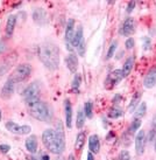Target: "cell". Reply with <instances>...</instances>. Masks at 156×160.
I'll return each mask as SVG.
<instances>
[{
  "label": "cell",
  "mask_w": 156,
  "mask_h": 160,
  "mask_svg": "<svg viewBox=\"0 0 156 160\" xmlns=\"http://www.w3.org/2000/svg\"><path fill=\"white\" fill-rule=\"evenodd\" d=\"M59 48L55 43L45 42L39 48L40 61L50 70H56L59 66Z\"/></svg>",
  "instance_id": "cell-1"
},
{
  "label": "cell",
  "mask_w": 156,
  "mask_h": 160,
  "mask_svg": "<svg viewBox=\"0 0 156 160\" xmlns=\"http://www.w3.org/2000/svg\"><path fill=\"white\" fill-rule=\"evenodd\" d=\"M42 142H43V145L47 147V150L53 153V154H61L65 146L62 145V142H59V139L57 138V134L55 132L54 129H48L45 130L43 134H42Z\"/></svg>",
  "instance_id": "cell-2"
},
{
  "label": "cell",
  "mask_w": 156,
  "mask_h": 160,
  "mask_svg": "<svg viewBox=\"0 0 156 160\" xmlns=\"http://www.w3.org/2000/svg\"><path fill=\"white\" fill-rule=\"evenodd\" d=\"M29 112L31 115L37 120L41 122H50L53 118V113L48 104L42 101H37V102L33 103L29 105Z\"/></svg>",
  "instance_id": "cell-3"
},
{
  "label": "cell",
  "mask_w": 156,
  "mask_h": 160,
  "mask_svg": "<svg viewBox=\"0 0 156 160\" xmlns=\"http://www.w3.org/2000/svg\"><path fill=\"white\" fill-rule=\"evenodd\" d=\"M39 95H40V85H39L37 82H34V83L29 84L26 89L23 90L22 97L25 99L26 104L29 107L33 103L40 101L39 99Z\"/></svg>",
  "instance_id": "cell-4"
},
{
  "label": "cell",
  "mask_w": 156,
  "mask_h": 160,
  "mask_svg": "<svg viewBox=\"0 0 156 160\" xmlns=\"http://www.w3.org/2000/svg\"><path fill=\"white\" fill-rule=\"evenodd\" d=\"M31 67L27 63H23V64H20L13 70V72L11 74L8 80H11L14 83H18V82H22L25 81L31 75Z\"/></svg>",
  "instance_id": "cell-5"
},
{
  "label": "cell",
  "mask_w": 156,
  "mask_h": 160,
  "mask_svg": "<svg viewBox=\"0 0 156 160\" xmlns=\"http://www.w3.org/2000/svg\"><path fill=\"white\" fill-rule=\"evenodd\" d=\"M135 151L138 156H142L146 150V144H147V134L143 130H140L136 136H135Z\"/></svg>",
  "instance_id": "cell-6"
},
{
  "label": "cell",
  "mask_w": 156,
  "mask_h": 160,
  "mask_svg": "<svg viewBox=\"0 0 156 160\" xmlns=\"http://www.w3.org/2000/svg\"><path fill=\"white\" fill-rule=\"evenodd\" d=\"M5 126L9 132H12L13 134H19V136L28 134L31 132V128L29 125H19L17 123H13V122H7Z\"/></svg>",
  "instance_id": "cell-7"
},
{
  "label": "cell",
  "mask_w": 156,
  "mask_h": 160,
  "mask_svg": "<svg viewBox=\"0 0 156 160\" xmlns=\"http://www.w3.org/2000/svg\"><path fill=\"white\" fill-rule=\"evenodd\" d=\"M134 31H135V22H134L133 18H128L126 19L122 26H121V31L120 34L124 36H130V34H133Z\"/></svg>",
  "instance_id": "cell-8"
},
{
  "label": "cell",
  "mask_w": 156,
  "mask_h": 160,
  "mask_svg": "<svg viewBox=\"0 0 156 160\" xmlns=\"http://www.w3.org/2000/svg\"><path fill=\"white\" fill-rule=\"evenodd\" d=\"M143 85L147 89H150L156 85V67L152 68L148 71V74L144 77V81H143Z\"/></svg>",
  "instance_id": "cell-9"
},
{
  "label": "cell",
  "mask_w": 156,
  "mask_h": 160,
  "mask_svg": "<svg viewBox=\"0 0 156 160\" xmlns=\"http://www.w3.org/2000/svg\"><path fill=\"white\" fill-rule=\"evenodd\" d=\"M14 90H15V83L12 82L11 80H7L4 87H2V89H1V98L8 99L14 93Z\"/></svg>",
  "instance_id": "cell-10"
},
{
  "label": "cell",
  "mask_w": 156,
  "mask_h": 160,
  "mask_svg": "<svg viewBox=\"0 0 156 160\" xmlns=\"http://www.w3.org/2000/svg\"><path fill=\"white\" fill-rule=\"evenodd\" d=\"M122 78H124V77H122V72H121V70L112 71L111 74L107 76L106 81H105V85L113 87V85H116V83H119Z\"/></svg>",
  "instance_id": "cell-11"
},
{
  "label": "cell",
  "mask_w": 156,
  "mask_h": 160,
  "mask_svg": "<svg viewBox=\"0 0 156 160\" xmlns=\"http://www.w3.org/2000/svg\"><path fill=\"white\" fill-rule=\"evenodd\" d=\"M65 63H67V67L69 69V71H71V72H76L77 69H78V58H77L76 55L73 53H70L68 55L67 58H65Z\"/></svg>",
  "instance_id": "cell-12"
},
{
  "label": "cell",
  "mask_w": 156,
  "mask_h": 160,
  "mask_svg": "<svg viewBox=\"0 0 156 160\" xmlns=\"http://www.w3.org/2000/svg\"><path fill=\"white\" fill-rule=\"evenodd\" d=\"M64 111H65V125L68 129H71L72 126V107L71 102L65 99L64 102Z\"/></svg>",
  "instance_id": "cell-13"
},
{
  "label": "cell",
  "mask_w": 156,
  "mask_h": 160,
  "mask_svg": "<svg viewBox=\"0 0 156 160\" xmlns=\"http://www.w3.org/2000/svg\"><path fill=\"white\" fill-rule=\"evenodd\" d=\"M73 35H75V20L69 19L67 22V27H65V41H67V43H71Z\"/></svg>",
  "instance_id": "cell-14"
},
{
  "label": "cell",
  "mask_w": 156,
  "mask_h": 160,
  "mask_svg": "<svg viewBox=\"0 0 156 160\" xmlns=\"http://www.w3.org/2000/svg\"><path fill=\"white\" fill-rule=\"evenodd\" d=\"M89 148L90 152H92L93 154L100 151V139L97 134H92L89 137Z\"/></svg>",
  "instance_id": "cell-15"
},
{
  "label": "cell",
  "mask_w": 156,
  "mask_h": 160,
  "mask_svg": "<svg viewBox=\"0 0 156 160\" xmlns=\"http://www.w3.org/2000/svg\"><path fill=\"white\" fill-rule=\"evenodd\" d=\"M33 19L37 25H45L47 22V14H45V9L36 8L33 12Z\"/></svg>",
  "instance_id": "cell-16"
},
{
  "label": "cell",
  "mask_w": 156,
  "mask_h": 160,
  "mask_svg": "<svg viewBox=\"0 0 156 160\" xmlns=\"http://www.w3.org/2000/svg\"><path fill=\"white\" fill-rule=\"evenodd\" d=\"M15 23H17V15L11 14L7 18V22H6V35H7V38H11L13 35Z\"/></svg>",
  "instance_id": "cell-17"
},
{
  "label": "cell",
  "mask_w": 156,
  "mask_h": 160,
  "mask_svg": "<svg viewBox=\"0 0 156 160\" xmlns=\"http://www.w3.org/2000/svg\"><path fill=\"white\" fill-rule=\"evenodd\" d=\"M133 67H134V58L133 56H130V58L125 61L124 67H122V69H121V72H122V77H124V78L130 75L132 69H133Z\"/></svg>",
  "instance_id": "cell-18"
},
{
  "label": "cell",
  "mask_w": 156,
  "mask_h": 160,
  "mask_svg": "<svg viewBox=\"0 0 156 160\" xmlns=\"http://www.w3.org/2000/svg\"><path fill=\"white\" fill-rule=\"evenodd\" d=\"M55 132L57 134V138L59 139V142H62V145L65 146V134H64V128H63V123L61 120H58L55 124Z\"/></svg>",
  "instance_id": "cell-19"
},
{
  "label": "cell",
  "mask_w": 156,
  "mask_h": 160,
  "mask_svg": "<svg viewBox=\"0 0 156 160\" xmlns=\"http://www.w3.org/2000/svg\"><path fill=\"white\" fill-rule=\"evenodd\" d=\"M26 147L31 153H35L37 150V138L33 134L26 139Z\"/></svg>",
  "instance_id": "cell-20"
},
{
  "label": "cell",
  "mask_w": 156,
  "mask_h": 160,
  "mask_svg": "<svg viewBox=\"0 0 156 160\" xmlns=\"http://www.w3.org/2000/svg\"><path fill=\"white\" fill-rule=\"evenodd\" d=\"M83 40H84V36H83V27L78 26L77 31L75 32V35H73V39H72V41H71V45L77 48V46L79 45Z\"/></svg>",
  "instance_id": "cell-21"
},
{
  "label": "cell",
  "mask_w": 156,
  "mask_h": 160,
  "mask_svg": "<svg viewBox=\"0 0 156 160\" xmlns=\"http://www.w3.org/2000/svg\"><path fill=\"white\" fill-rule=\"evenodd\" d=\"M85 140H86V134H85L84 131H82V132H79V133L77 134L76 144H75L76 151H82L83 150V147L85 145Z\"/></svg>",
  "instance_id": "cell-22"
},
{
  "label": "cell",
  "mask_w": 156,
  "mask_h": 160,
  "mask_svg": "<svg viewBox=\"0 0 156 160\" xmlns=\"http://www.w3.org/2000/svg\"><path fill=\"white\" fill-rule=\"evenodd\" d=\"M140 126H141V120H140V118H136V119H134L133 122H132L130 126L128 128V131H127V133L130 134V136H132V134H134L135 132H136V131H138Z\"/></svg>",
  "instance_id": "cell-23"
},
{
  "label": "cell",
  "mask_w": 156,
  "mask_h": 160,
  "mask_svg": "<svg viewBox=\"0 0 156 160\" xmlns=\"http://www.w3.org/2000/svg\"><path fill=\"white\" fill-rule=\"evenodd\" d=\"M85 115H84V111L83 110H78L77 112V119H76V126L77 129H82L85 124Z\"/></svg>",
  "instance_id": "cell-24"
},
{
  "label": "cell",
  "mask_w": 156,
  "mask_h": 160,
  "mask_svg": "<svg viewBox=\"0 0 156 160\" xmlns=\"http://www.w3.org/2000/svg\"><path fill=\"white\" fill-rule=\"evenodd\" d=\"M140 99H141V93L136 92L133 96V98H132V101H130V111L133 112L134 110H136V108H138V104H139V102H140Z\"/></svg>",
  "instance_id": "cell-25"
},
{
  "label": "cell",
  "mask_w": 156,
  "mask_h": 160,
  "mask_svg": "<svg viewBox=\"0 0 156 160\" xmlns=\"http://www.w3.org/2000/svg\"><path fill=\"white\" fill-rule=\"evenodd\" d=\"M122 115H124V111H122L121 109H119V108L114 107L108 111V115L107 116H108L110 118H114V119H116V118H120Z\"/></svg>",
  "instance_id": "cell-26"
},
{
  "label": "cell",
  "mask_w": 156,
  "mask_h": 160,
  "mask_svg": "<svg viewBox=\"0 0 156 160\" xmlns=\"http://www.w3.org/2000/svg\"><path fill=\"white\" fill-rule=\"evenodd\" d=\"M146 112H147V103L143 102L141 103L138 108H136V111H135V116L140 118V117H143V116L146 115Z\"/></svg>",
  "instance_id": "cell-27"
},
{
  "label": "cell",
  "mask_w": 156,
  "mask_h": 160,
  "mask_svg": "<svg viewBox=\"0 0 156 160\" xmlns=\"http://www.w3.org/2000/svg\"><path fill=\"white\" fill-rule=\"evenodd\" d=\"M80 82H82V77H80L79 74H76L75 77H73V81H72V90H73L75 92H78V91H79Z\"/></svg>",
  "instance_id": "cell-28"
},
{
  "label": "cell",
  "mask_w": 156,
  "mask_h": 160,
  "mask_svg": "<svg viewBox=\"0 0 156 160\" xmlns=\"http://www.w3.org/2000/svg\"><path fill=\"white\" fill-rule=\"evenodd\" d=\"M92 109H93V105H92V102H86L84 105V115L85 117H87V118H92Z\"/></svg>",
  "instance_id": "cell-29"
},
{
  "label": "cell",
  "mask_w": 156,
  "mask_h": 160,
  "mask_svg": "<svg viewBox=\"0 0 156 160\" xmlns=\"http://www.w3.org/2000/svg\"><path fill=\"white\" fill-rule=\"evenodd\" d=\"M116 47H118V42H116V41H113L111 43V46L108 47V52H107V54H106V60H110V58H113V55L116 54Z\"/></svg>",
  "instance_id": "cell-30"
},
{
  "label": "cell",
  "mask_w": 156,
  "mask_h": 160,
  "mask_svg": "<svg viewBox=\"0 0 156 160\" xmlns=\"http://www.w3.org/2000/svg\"><path fill=\"white\" fill-rule=\"evenodd\" d=\"M77 52H78V55L79 56H84L85 55V41L83 40L82 42H80L79 45L77 46Z\"/></svg>",
  "instance_id": "cell-31"
},
{
  "label": "cell",
  "mask_w": 156,
  "mask_h": 160,
  "mask_svg": "<svg viewBox=\"0 0 156 160\" xmlns=\"http://www.w3.org/2000/svg\"><path fill=\"white\" fill-rule=\"evenodd\" d=\"M119 160H130V154L128 151H126V150H124V151L120 152V154H119Z\"/></svg>",
  "instance_id": "cell-32"
},
{
  "label": "cell",
  "mask_w": 156,
  "mask_h": 160,
  "mask_svg": "<svg viewBox=\"0 0 156 160\" xmlns=\"http://www.w3.org/2000/svg\"><path fill=\"white\" fill-rule=\"evenodd\" d=\"M142 42H143V48H144V50H149V49H150V43H152L150 39L146 36V38L142 39Z\"/></svg>",
  "instance_id": "cell-33"
},
{
  "label": "cell",
  "mask_w": 156,
  "mask_h": 160,
  "mask_svg": "<svg viewBox=\"0 0 156 160\" xmlns=\"http://www.w3.org/2000/svg\"><path fill=\"white\" fill-rule=\"evenodd\" d=\"M125 46H126V48H127V49L134 48V46H135V41H134L133 38H128V39L126 40V42H125Z\"/></svg>",
  "instance_id": "cell-34"
},
{
  "label": "cell",
  "mask_w": 156,
  "mask_h": 160,
  "mask_svg": "<svg viewBox=\"0 0 156 160\" xmlns=\"http://www.w3.org/2000/svg\"><path fill=\"white\" fill-rule=\"evenodd\" d=\"M9 150H11V147H9V145H7V144H1V145H0V152H1V153H7Z\"/></svg>",
  "instance_id": "cell-35"
},
{
  "label": "cell",
  "mask_w": 156,
  "mask_h": 160,
  "mask_svg": "<svg viewBox=\"0 0 156 160\" xmlns=\"http://www.w3.org/2000/svg\"><path fill=\"white\" fill-rule=\"evenodd\" d=\"M155 136H156V130H152L150 133H149V137L147 138V142H153L155 139Z\"/></svg>",
  "instance_id": "cell-36"
},
{
  "label": "cell",
  "mask_w": 156,
  "mask_h": 160,
  "mask_svg": "<svg viewBox=\"0 0 156 160\" xmlns=\"http://www.w3.org/2000/svg\"><path fill=\"white\" fill-rule=\"evenodd\" d=\"M134 7H135V1H130V4L127 6V12H128V13L133 12Z\"/></svg>",
  "instance_id": "cell-37"
},
{
  "label": "cell",
  "mask_w": 156,
  "mask_h": 160,
  "mask_svg": "<svg viewBox=\"0 0 156 160\" xmlns=\"http://www.w3.org/2000/svg\"><path fill=\"white\" fill-rule=\"evenodd\" d=\"M5 49H6V45H5L4 42H1V41H0V54L4 53Z\"/></svg>",
  "instance_id": "cell-38"
},
{
  "label": "cell",
  "mask_w": 156,
  "mask_h": 160,
  "mask_svg": "<svg viewBox=\"0 0 156 160\" xmlns=\"http://www.w3.org/2000/svg\"><path fill=\"white\" fill-rule=\"evenodd\" d=\"M87 160H94V157L92 152H89V153H87Z\"/></svg>",
  "instance_id": "cell-39"
},
{
  "label": "cell",
  "mask_w": 156,
  "mask_h": 160,
  "mask_svg": "<svg viewBox=\"0 0 156 160\" xmlns=\"http://www.w3.org/2000/svg\"><path fill=\"white\" fill-rule=\"evenodd\" d=\"M41 160H49V156H47V154H45V156L42 157V159Z\"/></svg>",
  "instance_id": "cell-40"
},
{
  "label": "cell",
  "mask_w": 156,
  "mask_h": 160,
  "mask_svg": "<svg viewBox=\"0 0 156 160\" xmlns=\"http://www.w3.org/2000/svg\"><path fill=\"white\" fill-rule=\"evenodd\" d=\"M68 160H76V159H75V156H73V154H70L69 158H68Z\"/></svg>",
  "instance_id": "cell-41"
},
{
  "label": "cell",
  "mask_w": 156,
  "mask_h": 160,
  "mask_svg": "<svg viewBox=\"0 0 156 160\" xmlns=\"http://www.w3.org/2000/svg\"><path fill=\"white\" fill-rule=\"evenodd\" d=\"M1 118H2V115H1V110H0V122H1Z\"/></svg>",
  "instance_id": "cell-42"
},
{
  "label": "cell",
  "mask_w": 156,
  "mask_h": 160,
  "mask_svg": "<svg viewBox=\"0 0 156 160\" xmlns=\"http://www.w3.org/2000/svg\"><path fill=\"white\" fill-rule=\"evenodd\" d=\"M54 160H63L62 158H56V159H54Z\"/></svg>",
  "instance_id": "cell-43"
},
{
  "label": "cell",
  "mask_w": 156,
  "mask_h": 160,
  "mask_svg": "<svg viewBox=\"0 0 156 160\" xmlns=\"http://www.w3.org/2000/svg\"><path fill=\"white\" fill-rule=\"evenodd\" d=\"M155 151H156V142H155Z\"/></svg>",
  "instance_id": "cell-44"
},
{
  "label": "cell",
  "mask_w": 156,
  "mask_h": 160,
  "mask_svg": "<svg viewBox=\"0 0 156 160\" xmlns=\"http://www.w3.org/2000/svg\"><path fill=\"white\" fill-rule=\"evenodd\" d=\"M31 160H36V159H31Z\"/></svg>",
  "instance_id": "cell-45"
}]
</instances>
